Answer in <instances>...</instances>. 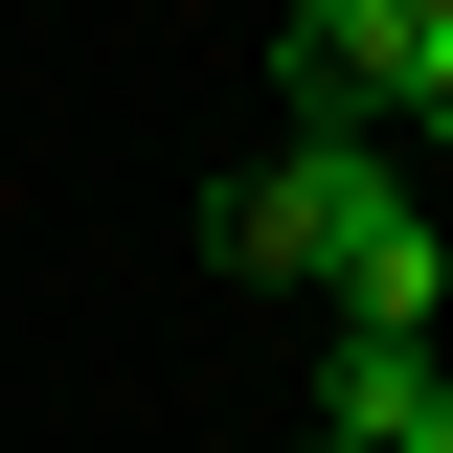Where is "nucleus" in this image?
<instances>
[{
	"mask_svg": "<svg viewBox=\"0 0 453 453\" xmlns=\"http://www.w3.org/2000/svg\"><path fill=\"white\" fill-rule=\"evenodd\" d=\"M204 250L250 295H340L363 340H431V295H453V226H408L386 136H273V159H226L204 181Z\"/></svg>",
	"mask_w": 453,
	"mask_h": 453,
	"instance_id": "f257e3e1",
	"label": "nucleus"
},
{
	"mask_svg": "<svg viewBox=\"0 0 453 453\" xmlns=\"http://www.w3.org/2000/svg\"><path fill=\"white\" fill-rule=\"evenodd\" d=\"M363 113H386V159H453V23H408V46H386V91H363Z\"/></svg>",
	"mask_w": 453,
	"mask_h": 453,
	"instance_id": "f03ea898",
	"label": "nucleus"
},
{
	"mask_svg": "<svg viewBox=\"0 0 453 453\" xmlns=\"http://www.w3.org/2000/svg\"><path fill=\"white\" fill-rule=\"evenodd\" d=\"M386 453H453V363H408V408H386Z\"/></svg>",
	"mask_w": 453,
	"mask_h": 453,
	"instance_id": "7ed1b4c3",
	"label": "nucleus"
},
{
	"mask_svg": "<svg viewBox=\"0 0 453 453\" xmlns=\"http://www.w3.org/2000/svg\"><path fill=\"white\" fill-rule=\"evenodd\" d=\"M295 453H363V431H295Z\"/></svg>",
	"mask_w": 453,
	"mask_h": 453,
	"instance_id": "20e7f679",
	"label": "nucleus"
}]
</instances>
